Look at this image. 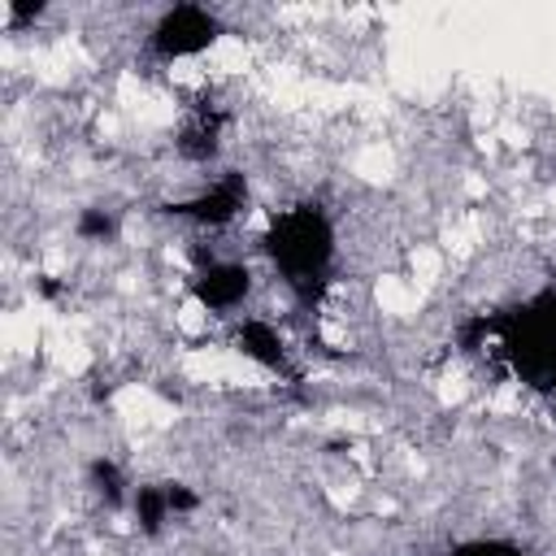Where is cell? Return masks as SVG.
<instances>
[{"mask_svg":"<svg viewBox=\"0 0 556 556\" xmlns=\"http://www.w3.org/2000/svg\"><path fill=\"white\" fill-rule=\"evenodd\" d=\"M261 248L269 256V265L282 274L287 287H295L300 295H313L317 287H326L330 269H334V222L321 204H291L282 213L269 217Z\"/></svg>","mask_w":556,"mask_h":556,"instance_id":"obj_1","label":"cell"},{"mask_svg":"<svg viewBox=\"0 0 556 556\" xmlns=\"http://www.w3.org/2000/svg\"><path fill=\"white\" fill-rule=\"evenodd\" d=\"M478 330L500 339V352L517 369V378L556 391V287L530 295L513 313L482 317Z\"/></svg>","mask_w":556,"mask_h":556,"instance_id":"obj_2","label":"cell"},{"mask_svg":"<svg viewBox=\"0 0 556 556\" xmlns=\"http://www.w3.org/2000/svg\"><path fill=\"white\" fill-rule=\"evenodd\" d=\"M222 39V17L208 9V4H169L152 30H148V43L161 61H187V56H200L208 52L213 43Z\"/></svg>","mask_w":556,"mask_h":556,"instance_id":"obj_3","label":"cell"},{"mask_svg":"<svg viewBox=\"0 0 556 556\" xmlns=\"http://www.w3.org/2000/svg\"><path fill=\"white\" fill-rule=\"evenodd\" d=\"M248 200H252L248 174L222 169V174H217L213 182H204L191 200L174 204V213H182V217H191V222H200V226H230V222L248 208Z\"/></svg>","mask_w":556,"mask_h":556,"instance_id":"obj_4","label":"cell"},{"mask_svg":"<svg viewBox=\"0 0 556 556\" xmlns=\"http://www.w3.org/2000/svg\"><path fill=\"white\" fill-rule=\"evenodd\" d=\"M191 295L208 308V313H235L248 295H252V269L243 261H208L195 278H191Z\"/></svg>","mask_w":556,"mask_h":556,"instance_id":"obj_5","label":"cell"},{"mask_svg":"<svg viewBox=\"0 0 556 556\" xmlns=\"http://www.w3.org/2000/svg\"><path fill=\"white\" fill-rule=\"evenodd\" d=\"M222 135H226V117H222L213 104H200V109H191V113L182 117V126H178V135H174V148H178L182 161L208 165V161H217V152H222Z\"/></svg>","mask_w":556,"mask_h":556,"instance_id":"obj_6","label":"cell"},{"mask_svg":"<svg viewBox=\"0 0 556 556\" xmlns=\"http://www.w3.org/2000/svg\"><path fill=\"white\" fill-rule=\"evenodd\" d=\"M235 348L248 361H256L261 369H287V343H282L278 326L265 321V317H243L235 326Z\"/></svg>","mask_w":556,"mask_h":556,"instance_id":"obj_7","label":"cell"},{"mask_svg":"<svg viewBox=\"0 0 556 556\" xmlns=\"http://www.w3.org/2000/svg\"><path fill=\"white\" fill-rule=\"evenodd\" d=\"M130 508H135V526H139L143 534H161V530H165V521L174 517L169 482H143V486H135Z\"/></svg>","mask_w":556,"mask_h":556,"instance_id":"obj_8","label":"cell"},{"mask_svg":"<svg viewBox=\"0 0 556 556\" xmlns=\"http://www.w3.org/2000/svg\"><path fill=\"white\" fill-rule=\"evenodd\" d=\"M447 556H526V552L517 543H508V539H465Z\"/></svg>","mask_w":556,"mask_h":556,"instance_id":"obj_9","label":"cell"},{"mask_svg":"<svg viewBox=\"0 0 556 556\" xmlns=\"http://www.w3.org/2000/svg\"><path fill=\"white\" fill-rule=\"evenodd\" d=\"M74 230H78L83 239H109V235L117 230V222H113V213H104V208H83L78 222H74Z\"/></svg>","mask_w":556,"mask_h":556,"instance_id":"obj_10","label":"cell"},{"mask_svg":"<svg viewBox=\"0 0 556 556\" xmlns=\"http://www.w3.org/2000/svg\"><path fill=\"white\" fill-rule=\"evenodd\" d=\"M91 482H96V491H100L109 504L122 500V473H117L113 460H91Z\"/></svg>","mask_w":556,"mask_h":556,"instance_id":"obj_11","label":"cell"}]
</instances>
